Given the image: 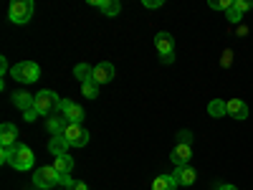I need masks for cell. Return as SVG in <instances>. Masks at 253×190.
<instances>
[{
  "label": "cell",
  "instance_id": "1",
  "mask_svg": "<svg viewBox=\"0 0 253 190\" xmlns=\"http://www.w3.org/2000/svg\"><path fill=\"white\" fill-rule=\"evenodd\" d=\"M58 104H61V99L56 96V92L43 89V92H38V94H36V104H33V109H36L41 117H53V114L58 112Z\"/></svg>",
  "mask_w": 253,
  "mask_h": 190
},
{
  "label": "cell",
  "instance_id": "2",
  "mask_svg": "<svg viewBox=\"0 0 253 190\" xmlns=\"http://www.w3.org/2000/svg\"><path fill=\"white\" fill-rule=\"evenodd\" d=\"M33 185H36L38 190L56 188V185H61V175L56 173L53 165H43V167H38V170L33 173Z\"/></svg>",
  "mask_w": 253,
  "mask_h": 190
},
{
  "label": "cell",
  "instance_id": "3",
  "mask_svg": "<svg viewBox=\"0 0 253 190\" xmlns=\"http://www.w3.org/2000/svg\"><path fill=\"white\" fill-rule=\"evenodd\" d=\"M33 10H36V5L31 3V0H13L10 8H8V18L13 20V23L23 26L33 18Z\"/></svg>",
  "mask_w": 253,
  "mask_h": 190
},
{
  "label": "cell",
  "instance_id": "4",
  "mask_svg": "<svg viewBox=\"0 0 253 190\" xmlns=\"http://www.w3.org/2000/svg\"><path fill=\"white\" fill-rule=\"evenodd\" d=\"M10 74L20 84H33V81H38L41 69H38V63H33V61H20V63H15V66L10 69Z\"/></svg>",
  "mask_w": 253,
  "mask_h": 190
},
{
  "label": "cell",
  "instance_id": "5",
  "mask_svg": "<svg viewBox=\"0 0 253 190\" xmlns=\"http://www.w3.org/2000/svg\"><path fill=\"white\" fill-rule=\"evenodd\" d=\"M155 46H157V53L162 56V63H172L175 61V41L170 33H157L155 36Z\"/></svg>",
  "mask_w": 253,
  "mask_h": 190
},
{
  "label": "cell",
  "instance_id": "6",
  "mask_svg": "<svg viewBox=\"0 0 253 190\" xmlns=\"http://www.w3.org/2000/svg\"><path fill=\"white\" fill-rule=\"evenodd\" d=\"M33 162H36V155H33L31 147H28V144H15V157H13V162H10L15 170H20V173L31 170Z\"/></svg>",
  "mask_w": 253,
  "mask_h": 190
},
{
  "label": "cell",
  "instance_id": "7",
  "mask_svg": "<svg viewBox=\"0 0 253 190\" xmlns=\"http://www.w3.org/2000/svg\"><path fill=\"white\" fill-rule=\"evenodd\" d=\"M63 137H66V142L71 147H86V142H89V132L84 130L81 124H69L66 130H63Z\"/></svg>",
  "mask_w": 253,
  "mask_h": 190
},
{
  "label": "cell",
  "instance_id": "8",
  "mask_svg": "<svg viewBox=\"0 0 253 190\" xmlns=\"http://www.w3.org/2000/svg\"><path fill=\"white\" fill-rule=\"evenodd\" d=\"M58 112L69 119V124H81V122H84V109L79 107L76 101H71V99H61Z\"/></svg>",
  "mask_w": 253,
  "mask_h": 190
},
{
  "label": "cell",
  "instance_id": "9",
  "mask_svg": "<svg viewBox=\"0 0 253 190\" xmlns=\"http://www.w3.org/2000/svg\"><path fill=\"white\" fill-rule=\"evenodd\" d=\"M170 160L175 162V167H182V165H190L193 160V144L190 142H177L170 152Z\"/></svg>",
  "mask_w": 253,
  "mask_h": 190
},
{
  "label": "cell",
  "instance_id": "10",
  "mask_svg": "<svg viewBox=\"0 0 253 190\" xmlns=\"http://www.w3.org/2000/svg\"><path fill=\"white\" fill-rule=\"evenodd\" d=\"M114 76H117L114 63H109V61H101V63H96V66H94V76H91V81L101 87V84H109V81H114Z\"/></svg>",
  "mask_w": 253,
  "mask_h": 190
},
{
  "label": "cell",
  "instance_id": "11",
  "mask_svg": "<svg viewBox=\"0 0 253 190\" xmlns=\"http://www.w3.org/2000/svg\"><path fill=\"white\" fill-rule=\"evenodd\" d=\"M172 178L177 180V185H193V183L198 180V173H195L190 165H182V167H175Z\"/></svg>",
  "mask_w": 253,
  "mask_h": 190
},
{
  "label": "cell",
  "instance_id": "12",
  "mask_svg": "<svg viewBox=\"0 0 253 190\" xmlns=\"http://www.w3.org/2000/svg\"><path fill=\"white\" fill-rule=\"evenodd\" d=\"M15 140H18V127L5 122L3 127H0V144L3 147H15Z\"/></svg>",
  "mask_w": 253,
  "mask_h": 190
},
{
  "label": "cell",
  "instance_id": "13",
  "mask_svg": "<svg viewBox=\"0 0 253 190\" xmlns=\"http://www.w3.org/2000/svg\"><path fill=\"white\" fill-rule=\"evenodd\" d=\"M69 142H66V137L63 135H56V137H51V142H48V152L51 155H56V157H61V155H69Z\"/></svg>",
  "mask_w": 253,
  "mask_h": 190
},
{
  "label": "cell",
  "instance_id": "14",
  "mask_svg": "<svg viewBox=\"0 0 253 190\" xmlns=\"http://www.w3.org/2000/svg\"><path fill=\"white\" fill-rule=\"evenodd\" d=\"M46 127H48V132L56 137V135H63V130L69 127V119L63 117V114H53V117H48V122H46Z\"/></svg>",
  "mask_w": 253,
  "mask_h": 190
},
{
  "label": "cell",
  "instance_id": "15",
  "mask_svg": "<svg viewBox=\"0 0 253 190\" xmlns=\"http://www.w3.org/2000/svg\"><path fill=\"white\" fill-rule=\"evenodd\" d=\"M13 104H15L18 109L28 112V109H33L36 96H33V94H28V92H13Z\"/></svg>",
  "mask_w": 253,
  "mask_h": 190
},
{
  "label": "cell",
  "instance_id": "16",
  "mask_svg": "<svg viewBox=\"0 0 253 190\" xmlns=\"http://www.w3.org/2000/svg\"><path fill=\"white\" fill-rule=\"evenodd\" d=\"M228 117H233V119H246V117H248L246 101H241V99H230V101H228Z\"/></svg>",
  "mask_w": 253,
  "mask_h": 190
},
{
  "label": "cell",
  "instance_id": "17",
  "mask_svg": "<svg viewBox=\"0 0 253 190\" xmlns=\"http://www.w3.org/2000/svg\"><path fill=\"white\" fill-rule=\"evenodd\" d=\"M91 5L101 8L104 15H119V10H122V3H119V0H91Z\"/></svg>",
  "mask_w": 253,
  "mask_h": 190
},
{
  "label": "cell",
  "instance_id": "18",
  "mask_svg": "<svg viewBox=\"0 0 253 190\" xmlns=\"http://www.w3.org/2000/svg\"><path fill=\"white\" fill-rule=\"evenodd\" d=\"M152 190H177V180L172 175H157L152 180Z\"/></svg>",
  "mask_w": 253,
  "mask_h": 190
},
{
  "label": "cell",
  "instance_id": "19",
  "mask_svg": "<svg viewBox=\"0 0 253 190\" xmlns=\"http://www.w3.org/2000/svg\"><path fill=\"white\" fill-rule=\"evenodd\" d=\"M53 167H56L58 175H69V173L74 170V157H71V155H61V157H56Z\"/></svg>",
  "mask_w": 253,
  "mask_h": 190
},
{
  "label": "cell",
  "instance_id": "20",
  "mask_svg": "<svg viewBox=\"0 0 253 190\" xmlns=\"http://www.w3.org/2000/svg\"><path fill=\"white\" fill-rule=\"evenodd\" d=\"M208 114H210V117H215V119L225 117V114H228V101H223V99H213V101L208 104Z\"/></svg>",
  "mask_w": 253,
  "mask_h": 190
},
{
  "label": "cell",
  "instance_id": "21",
  "mask_svg": "<svg viewBox=\"0 0 253 190\" xmlns=\"http://www.w3.org/2000/svg\"><path fill=\"white\" fill-rule=\"evenodd\" d=\"M74 74H76V79H79L81 84H86V81H91V76H94V66H89V63H79V66L74 69Z\"/></svg>",
  "mask_w": 253,
  "mask_h": 190
},
{
  "label": "cell",
  "instance_id": "22",
  "mask_svg": "<svg viewBox=\"0 0 253 190\" xmlns=\"http://www.w3.org/2000/svg\"><path fill=\"white\" fill-rule=\"evenodd\" d=\"M81 94L86 96V99H96V96H99V84H94V81L81 84Z\"/></svg>",
  "mask_w": 253,
  "mask_h": 190
},
{
  "label": "cell",
  "instance_id": "23",
  "mask_svg": "<svg viewBox=\"0 0 253 190\" xmlns=\"http://www.w3.org/2000/svg\"><path fill=\"white\" fill-rule=\"evenodd\" d=\"M225 15H228L230 23H241V18H243V13L236 8V3H233V8H230V10H225Z\"/></svg>",
  "mask_w": 253,
  "mask_h": 190
},
{
  "label": "cell",
  "instance_id": "24",
  "mask_svg": "<svg viewBox=\"0 0 253 190\" xmlns=\"http://www.w3.org/2000/svg\"><path fill=\"white\" fill-rule=\"evenodd\" d=\"M13 157H15V147H3V152H0V160L3 162H13Z\"/></svg>",
  "mask_w": 253,
  "mask_h": 190
},
{
  "label": "cell",
  "instance_id": "25",
  "mask_svg": "<svg viewBox=\"0 0 253 190\" xmlns=\"http://www.w3.org/2000/svg\"><path fill=\"white\" fill-rule=\"evenodd\" d=\"M233 3H236V0H218V3H215V0H213V3H210V8H220V10H230V8H233Z\"/></svg>",
  "mask_w": 253,
  "mask_h": 190
},
{
  "label": "cell",
  "instance_id": "26",
  "mask_svg": "<svg viewBox=\"0 0 253 190\" xmlns=\"http://www.w3.org/2000/svg\"><path fill=\"white\" fill-rule=\"evenodd\" d=\"M236 8H238L241 13H246V10L253 8V3H251V0H236Z\"/></svg>",
  "mask_w": 253,
  "mask_h": 190
},
{
  "label": "cell",
  "instance_id": "27",
  "mask_svg": "<svg viewBox=\"0 0 253 190\" xmlns=\"http://www.w3.org/2000/svg\"><path fill=\"white\" fill-rule=\"evenodd\" d=\"M74 185H76V183H74V180H71L69 175H61V188H66V190H71Z\"/></svg>",
  "mask_w": 253,
  "mask_h": 190
},
{
  "label": "cell",
  "instance_id": "28",
  "mask_svg": "<svg viewBox=\"0 0 253 190\" xmlns=\"http://www.w3.org/2000/svg\"><path fill=\"white\" fill-rule=\"evenodd\" d=\"M144 8H162V0H144Z\"/></svg>",
  "mask_w": 253,
  "mask_h": 190
},
{
  "label": "cell",
  "instance_id": "29",
  "mask_svg": "<svg viewBox=\"0 0 253 190\" xmlns=\"http://www.w3.org/2000/svg\"><path fill=\"white\" fill-rule=\"evenodd\" d=\"M23 117H26V122H33V119L38 117V112H36V109H28V112H23Z\"/></svg>",
  "mask_w": 253,
  "mask_h": 190
},
{
  "label": "cell",
  "instance_id": "30",
  "mask_svg": "<svg viewBox=\"0 0 253 190\" xmlns=\"http://www.w3.org/2000/svg\"><path fill=\"white\" fill-rule=\"evenodd\" d=\"M8 71V61H5V56L3 58H0V74H5Z\"/></svg>",
  "mask_w": 253,
  "mask_h": 190
},
{
  "label": "cell",
  "instance_id": "31",
  "mask_svg": "<svg viewBox=\"0 0 253 190\" xmlns=\"http://www.w3.org/2000/svg\"><path fill=\"white\" fill-rule=\"evenodd\" d=\"M218 190H238V188L230 185V183H223V185H218Z\"/></svg>",
  "mask_w": 253,
  "mask_h": 190
},
{
  "label": "cell",
  "instance_id": "32",
  "mask_svg": "<svg viewBox=\"0 0 253 190\" xmlns=\"http://www.w3.org/2000/svg\"><path fill=\"white\" fill-rule=\"evenodd\" d=\"M71 190H89V188H86V183H79V180H76V185H74Z\"/></svg>",
  "mask_w": 253,
  "mask_h": 190
},
{
  "label": "cell",
  "instance_id": "33",
  "mask_svg": "<svg viewBox=\"0 0 253 190\" xmlns=\"http://www.w3.org/2000/svg\"><path fill=\"white\" fill-rule=\"evenodd\" d=\"M223 66H230V51H225V56H223Z\"/></svg>",
  "mask_w": 253,
  "mask_h": 190
},
{
  "label": "cell",
  "instance_id": "34",
  "mask_svg": "<svg viewBox=\"0 0 253 190\" xmlns=\"http://www.w3.org/2000/svg\"><path fill=\"white\" fill-rule=\"evenodd\" d=\"M61 190H66V188H61Z\"/></svg>",
  "mask_w": 253,
  "mask_h": 190
}]
</instances>
